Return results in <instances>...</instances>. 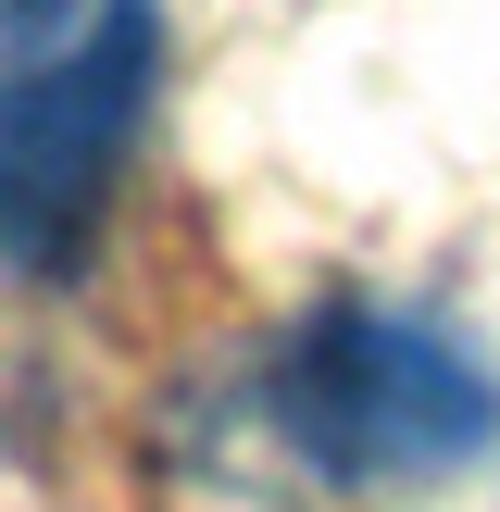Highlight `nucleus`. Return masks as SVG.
I'll list each match as a JSON object with an SVG mask.
<instances>
[{
	"mask_svg": "<svg viewBox=\"0 0 500 512\" xmlns=\"http://www.w3.org/2000/svg\"><path fill=\"white\" fill-rule=\"evenodd\" d=\"M263 425L338 488H425L500 450V375L400 300H313L263 363Z\"/></svg>",
	"mask_w": 500,
	"mask_h": 512,
	"instance_id": "obj_1",
	"label": "nucleus"
},
{
	"mask_svg": "<svg viewBox=\"0 0 500 512\" xmlns=\"http://www.w3.org/2000/svg\"><path fill=\"white\" fill-rule=\"evenodd\" d=\"M150 63H163L150 0H100L88 25L25 38L0 63V263L25 275L88 263L113 175L138 150V113H150Z\"/></svg>",
	"mask_w": 500,
	"mask_h": 512,
	"instance_id": "obj_2",
	"label": "nucleus"
},
{
	"mask_svg": "<svg viewBox=\"0 0 500 512\" xmlns=\"http://www.w3.org/2000/svg\"><path fill=\"white\" fill-rule=\"evenodd\" d=\"M0 38H63V0H0Z\"/></svg>",
	"mask_w": 500,
	"mask_h": 512,
	"instance_id": "obj_3",
	"label": "nucleus"
}]
</instances>
